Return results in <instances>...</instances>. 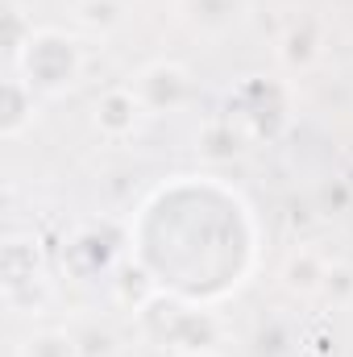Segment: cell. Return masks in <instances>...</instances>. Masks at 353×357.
<instances>
[{
    "instance_id": "cell-10",
    "label": "cell",
    "mask_w": 353,
    "mask_h": 357,
    "mask_svg": "<svg viewBox=\"0 0 353 357\" xmlns=\"http://www.w3.org/2000/svg\"><path fill=\"white\" fill-rule=\"evenodd\" d=\"M195 150L208 158V162H229L241 154V133L233 129V116L229 121H208L195 137Z\"/></svg>"
},
{
    "instance_id": "cell-6",
    "label": "cell",
    "mask_w": 353,
    "mask_h": 357,
    "mask_svg": "<svg viewBox=\"0 0 353 357\" xmlns=\"http://www.w3.org/2000/svg\"><path fill=\"white\" fill-rule=\"evenodd\" d=\"M38 121V91L29 88L21 75H8L0 84V137L17 142L29 133V125Z\"/></svg>"
},
{
    "instance_id": "cell-4",
    "label": "cell",
    "mask_w": 353,
    "mask_h": 357,
    "mask_svg": "<svg viewBox=\"0 0 353 357\" xmlns=\"http://www.w3.org/2000/svg\"><path fill=\"white\" fill-rule=\"evenodd\" d=\"M142 116H146V108H142L133 84H129V88H108L96 104H91V125H96V133L108 137V142L129 137Z\"/></svg>"
},
{
    "instance_id": "cell-14",
    "label": "cell",
    "mask_w": 353,
    "mask_h": 357,
    "mask_svg": "<svg viewBox=\"0 0 353 357\" xmlns=\"http://www.w3.org/2000/svg\"><path fill=\"white\" fill-rule=\"evenodd\" d=\"M80 21L96 33H108L121 21V0H80Z\"/></svg>"
},
{
    "instance_id": "cell-8",
    "label": "cell",
    "mask_w": 353,
    "mask_h": 357,
    "mask_svg": "<svg viewBox=\"0 0 353 357\" xmlns=\"http://www.w3.org/2000/svg\"><path fill=\"white\" fill-rule=\"evenodd\" d=\"M324 274H329V262L316 250H291L287 262H283V287L291 295L308 299V295H320L324 291Z\"/></svg>"
},
{
    "instance_id": "cell-7",
    "label": "cell",
    "mask_w": 353,
    "mask_h": 357,
    "mask_svg": "<svg viewBox=\"0 0 353 357\" xmlns=\"http://www.w3.org/2000/svg\"><path fill=\"white\" fill-rule=\"evenodd\" d=\"M0 266H4V295H17L21 287H38L42 282L38 241L33 237H8L0 250Z\"/></svg>"
},
{
    "instance_id": "cell-15",
    "label": "cell",
    "mask_w": 353,
    "mask_h": 357,
    "mask_svg": "<svg viewBox=\"0 0 353 357\" xmlns=\"http://www.w3.org/2000/svg\"><path fill=\"white\" fill-rule=\"evenodd\" d=\"M333 303H350L353 299V266L350 262H329V274H324V291Z\"/></svg>"
},
{
    "instance_id": "cell-3",
    "label": "cell",
    "mask_w": 353,
    "mask_h": 357,
    "mask_svg": "<svg viewBox=\"0 0 353 357\" xmlns=\"http://www.w3.org/2000/svg\"><path fill=\"white\" fill-rule=\"evenodd\" d=\"M233 104H237V116L246 121V129L254 137H274L278 125L287 121V96H283L278 84H270V79L241 84V91L233 96Z\"/></svg>"
},
{
    "instance_id": "cell-9",
    "label": "cell",
    "mask_w": 353,
    "mask_h": 357,
    "mask_svg": "<svg viewBox=\"0 0 353 357\" xmlns=\"http://www.w3.org/2000/svg\"><path fill=\"white\" fill-rule=\"evenodd\" d=\"M316 59H320V33H316L308 21L291 25V29L278 38V63H283L287 71H312Z\"/></svg>"
},
{
    "instance_id": "cell-11",
    "label": "cell",
    "mask_w": 353,
    "mask_h": 357,
    "mask_svg": "<svg viewBox=\"0 0 353 357\" xmlns=\"http://www.w3.org/2000/svg\"><path fill=\"white\" fill-rule=\"evenodd\" d=\"M237 8L241 0H183V13L200 33H225L237 21Z\"/></svg>"
},
{
    "instance_id": "cell-16",
    "label": "cell",
    "mask_w": 353,
    "mask_h": 357,
    "mask_svg": "<svg viewBox=\"0 0 353 357\" xmlns=\"http://www.w3.org/2000/svg\"><path fill=\"white\" fill-rule=\"evenodd\" d=\"M171 357H216L212 349H183V354H171Z\"/></svg>"
},
{
    "instance_id": "cell-1",
    "label": "cell",
    "mask_w": 353,
    "mask_h": 357,
    "mask_svg": "<svg viewBox=\"0 0 353 357\" xmlns=\"http://www.w3.org/2000/svg\"><path fill=\"white\" fill-rule=\"evenodd\" d=\"M17 75L38 91V96H63L80 84L84 75V50L71 33L63 29H33V38L25 42V50L13 59Z\"/></svg>"
},
{
    "instance_id": "cell-5",
    "label": "cell",
    "mask_w": 353,
    "mask_h": 357,
    "mask_svg": "<svg viewBox=\"0 0 353 357\" xmlns=\"http://www.w3.org/2000/svg\"><path fill=\"white\" fill-rule=\"evenodd\" d=\"M158 341H163L171 354H183V349H212V345H216V320H212L208 312L167 307Z\"/></svg>"
},
{
    "instance_id": "cell-13",
    "label": "cell",
    "mask_w": 353,
    "mask_h": 357,
    "mask_svg": "<svg viewBox=\"0 0 353 357\" xmlns=\"http://www.w3.org/2000/svg\"><path fill=\"white\" fill-rule=\"evenodd\" d=\"M33 38V21L25 17V8L21 4H8L4 8V50L17 59L21 50H25V42Z\"/></svg>"
},
{
    "instance_id": "cell-2",
    "label": "cell",
    "mask_w": 353,
    "mask_h": 357,
    "mask_svg": "<svg viewBox=\"0 0 353 357\" xmlns=\"http://www.w3.org/2000/svg\"><path fill=\"white\" fill-rule=\"evenodd\" d=\"M133 91L146 112H175L191 96V71L183 63H150L137 71Z\"/></svg>"
},
{
    "instance_id": "cell-12",
    "label": "cell",
    "mask_w": 353,
    "mask_h": 357,
    "mask_svg": "<svg viewBox=\"0 0 353 357\" xmlns=\"http://www.w3.org/2000/svg\"><path fill=\"white\" fill-rule=\"evenodd\" d=\"M17 357H84V345L67 328H38L21 341Z\"/></svg>"
}]
</instances>
